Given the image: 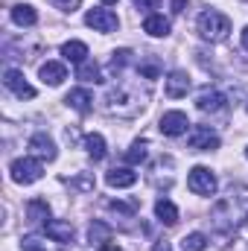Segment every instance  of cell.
<instances>
[{"label": "cell", "instance_id": "35", "mask_svg": "<svg viewBox=\"0 0 248 251\" xmlns=\"http://www.w3.org/2000/svg\"><path fill=\"white\" fill-rule=\"evenodd\" d=\"M102 3H117V0H102Z\"/></svg>", "mask_w": 248, "mask_h": 251}, {"label": "cell", "instance_id": "4", "mask_svg": "<svg viewBox=\"0 0 248 251\" xmlns=\"http://www.w3.org/2000/svg\"><path fill=\"white\" fill-rule=\"evenodd\" d=\"M85 24L94 26L97 32H114V29L120 26V18H117L111 9H91V12L85 15Z\"/></svg>", "mask_w": 248, "mask_h": 251}, {"label": "cell", "instance_id": "7", "mask_svg": "<svg viewBox=\"0 0 248 251\" xmlns=\"http://www.w3.org/2000/svg\"><path fill=\"white\" fill-rule=\"evenodd\" d=\"M187 126H190V120H187L184 111H167L164 117H161V123H158V128L167 134V137H178V134H184Z\"/></svg>", "mask_w": 248, "mask_h": 251}, {"label": "cell", "instance_id": "14", "mask_svg": "<svg viewBox=\"0 0 248 251\" xmlns=\"http://www.w3.org/2000/svg\"><path fill=\"white\" fill-rule=\"evenodd\" d=\"M134 181H137V173H131L128 167H114L105 176V184L108 187H131Z\"/></svg>", "mask_w": 248, "mask_h": 251}, {"label": "cell", "instance_id": "18", "mask_svg": "<svg viewBox=\"0 0 248 251\" xmlns=\"http://www.w3.org/2000/svg\"><path fill=\"white\" fill-rule=\"evenodd\" d=\"M155 216H158L164 225H175V222H178V207H175L170 199H158V201H155Z\"/></svg>", "mask_w": 248, "mask_h": 251}, {"label": "cell", "instance_id": "6", "mask_svg": "<svg viewBox=\"0 0 248 251\" xmlns=\"http://www.w3.org/2000/svg\"><path fill=\"white\" fill-rule=\"evenodd\" d=\"M187 143H190V149H196V152H210V149H219V134L210 131L207 126H193Z\"/></svg>", "mask_w": 248, "mask_h": 251}, {"label": "cell", "instance_id": "33", "mask_svg": "<svg viewBox=\"0 0 248 251\" xmlns=\"http://www.w3.org/2000/svg\"><path fill=\"white\" fill-rule=\"evenodd\" d=\"M152 251H173L170 249V243H164V240H161V243H155V249Z\"/></svg>", "mask_w": 248, "mask_h": 251}, {"label": "cell", "instance_id": "15", "mask_svg": "<svg viewBox=\"0 0 248 251\" xmlns=\"http://www.w3.org/2000/svg\"><path fill=\"white\" fill-rule=\"evenodd\" d=\"M143 32H149L152 38H164V35H170V21L164 15H149L143 21Z\"/></svg>", "mask_w": 248, "mask_h": 251}, {"label": "cell", "instance_id": "12", "mask_svg": "<svg viewBox=\"0 0 248 251\" xmlns=\"http://www.w3.org/2000/svg\"><path fill=\"white\" fill-rule=\"evenodd\" d=\"M38 73H41L44 85H53V88H56V85H62L64 79H67V67H64L62 62H44Z\"/></svg>", "mask_w": 248, "mask_h": 251}, {"label": "cell", "instance_id": "31", "mask_svg": "<svg viewBox=\"0 0 248 251\" xmlns=\"http://www.w3.org/2000/svg\"><path fill=\"white\" fill-rule=\"evenodd\" d=\"M184 6H187V0H173V12H175V15H181Z\"/></svg>", "mask_w": 248, "mask_h": 251}, {"label": "cell", "instance_id": "23", "mask_svg": "<svg viewBox=\"0 0 248 251\" xmlns=\"http://www.w3.org/2000/svg\"><path fill=\"white\" fill-rule=\"evenodd\" d=\"M125 161L128 164H143L146 161V140H134L131 149L125 152Z\"/></svg>", "mask_w": 248, "mask_h": 251}, {"label": "cell", "instance_id": "19", "mask_svg": "<svg viewBox=\"0 0 248 251\" xmlns=\"http://www.w3.org/2000/svg\"><path fill=\"white\" fill-rule=\"evenodd\" d=\"M12 21H15L18 26H32V24L38 21V12H35L29 3H18V6L12 9Z\"/></svg>", "mask_w": 248, "mask_h": 251}, {"label": "cell", "instance_id": "10", "mask_svg": "<svg viewBox=\"0 0 248 251\" xmlns=\"http://www.w3.org/2000/svg\"><path fill=\"white\" fill-rule=\"evenodd\" d=\"M196 105H198V111H204V114H207V111H210V114H213V111H222V108H225V94L216 91V88H204V91L196 97Z\"/></svg>", "mask_w": 248, "mask_h": 251}, {"label": "cell", "instance_id": "2", "mask_svg": "<svg viewBox=\"0 0 248 251\" xmlns=\"http://www.w3.org/2000/svg\"><path fill=\"white\" fill-rule=\"evenodd\" d=\"M9 173H12V181H18V184H35L41 178L44 167H41V158H18L9 167Z\"/></svg>", "mask_w": 248, "mask_h": 251}, {"label": "cell", "instance_id": "8", "mask_svg": "<svg viewBox=\"0 0 248 251\" xmlns=\"http://www.w3.org/2000/svg\"><path fill=\"white\" fill-rule=\"evenodd\" d=\"M29 149H32V155L35 158H41V161H56V143H53V137H47L44 131H38V134H32L29 137Z\"/></svg>", "mask_w": 248, "mask_h": 251}, {"label": "cell", "instance_id": "27", "mask_svg": "<svg viewBox=\"0 0 248 251\" xmlns=\"http://www.w3.org/2000/svg\"><path fill=\"white\" fill-rule=\"evenodd\" d=\"M128 56H131L128 50H120V53H114V59H111V70H114V73H117V70H123L125 62H128Z\"/></svg>", "mask_w": 248, "mask_h": 251}, {"label": "cell", "instance_id": "29", "mask_svg": "<svg viewBox=\"0 0 248 251\" xmlns=\"http://www.w3.org/2000/svg\"><path fill=\"white\" fill-rule=\"evenodd\" d=\"M53 3H56L59 9H64V12H73V9L79 6V0H53Z\"/></svg>", "mask_w": 248, "mask_h": 251}, {"label": "cell", "instance_id": "25", "mask_svg": "<svg viewBox=\"0 0 248 251\" xmlns=\"http://www.w3.org/2000/svg\"><path fill=\"white\" fill-rule=\"evenodd\" d=\"M88 237H91V243H108L111 228H108V225H102V222H94V225H91V231H88Z\"/></svg>", "mask_w": 248, "mask_h": 251}, {"label": "cell", "instance_id": "1", "mask_svg": "<svg viewBox=\"0 0 248 251\" xmlns=\"http://www.w3.org/2000/svg\"><path fill=\"white\" fill-rule=\"evenodd\" d=\"M228 32H231V21H228L222 12L207 9V12L198 15V35H201L204 41H225Z\"/></svg>", "mask_w": 248, "mask_h": 251}, {"label": "cell", "instance_id": "24", "mask_svg": "<svg viewBox=\"0 0 248 251\" xmlns=\"http://www.w3.org/2000/svg\"><path fill=\"white\" fill-rule=\"evenodd\" d=\"M21 251H56L50 243H44L41 237H24L21 240Z\"/></svg>", "mask_w": 248, "mask_h": 251}, {"label": "cell", "instance_id": "36", "mask_svg": "<svg viewBox=\"0 0 248 251\" xmlns=\"http://www.w3.org/2000/svg\"><path fill=\"white\" fill-rule=\"evenodd\" d=\"M246 155H248V149H246Z\"/></svg>", "mask_w": 248, "mask_h": 251}, {"label": "cell", "instance_id": "5", "mask_svg": "<svg viewBox=\"0 0 248 251\" xmlns=\"http://www.w3.org/2000/svg\"><path fill=\"white\" fill-rule=\"evenodd\" d=\"M3 85L18 97V100H32L35 97V88L24 79V73L21 70H15V67H9L6 73H3Z\"/></svg>", "mask_w": 248, "mask_h": 251}, {"label": "cell", "instance_id": "9", "mask_svg": "<svg viewBox=\"0 0 248 251\" xmlns=\"http://www.w3.org/2000/svg\"><path fill=\"white\" fill-rule=\"evenodd\" d=\"M187 91H190V76L184 70H173L164 82V94L170 100H178V97H187Z\"/></svg>", "mask_w": 248, "mask_h": 251}, {"label": "cell", "instance_id": "3", "mask_svg": "<svg viewBox=\"0 0 248 251\" xmlns=\"http://www.w3.org/2000/svg\"><path fill=\"white\" fill-rule=\"evenodd\" d=\"M187 187L196 196H213L216 193V176L207 167H193L190 176H187Z\"/></svg>", "mask_w": 248, "mask_h": 251}, {"label": "cell", "instance_id": "21", "mask_svg": "<svg viewBox=\"0 0 248 251\" xmlns=\"http://www.w3.org/2000/svg\"><path fill=\"white\" fill-rule=\"evenodd\" d=\"M76 76L82 79V82H102V73H99V64L97 62H82L79 64V70H76Z\"/></svg>", "mask_w": 248, "mask_h": 251}, {"label": "cell", "instance_id": "30", "mask_svg": "<svg viewBox=\"0 0 248 251\" xmlns=\"http://www.w3.org/2000/svg\"><path fill=\"white\" fill-rule=\"evenodd\" d=\"M131 3H134L137 9H158V3H161V0H131Z\"/></svg>", "mask_w": 248, "mask_h": 251}, {"label": "cell", "instance_id": "17", "mask_svg": "<svg viewBox=\"0 0 248 251\" xmlns=\"http://www.w3.org/2000/svg\"><path fill=\"white\" fill-rule=\"evenodd\" d=\"M62 56L67 59V62H73V64L88 62V44H82V41H64Z\"/></svg>", "mask_w": 248, "mask_h": 251}, {"label": "cell", "instance_id": "34", "mask_svg": "<svg viewBox=\"0 0 248 251\" xmlns=\"http://www.w3.org/2000/svg\"><path fill=\"white\" fill-rule=\"evenodd\" d=\"M243 47H246V50H248V26H246V29H243Z\"/></svg>", "mask_w": 248, "mask_h": 251}, {"label": "cell", "instance_id": "11", "mask_svg": "<svg viewBox=\"0 0 248 251\" xmlns=\"http://www.w3.org/2000/svg\"><path fill=\"white\" fill-rule=\"evenodd\" d=\"M64 102H67L73 111H79V114H88V111L94 108V94H91L88 88H73V91L64 97Z\"/></svg>", "mask_w": 248, "mask_h": 251}, {"label": "cell", "instance_id": "32", "mask_svg": "<svg viewBox=\"0 0 248 251\" xmlns=\"http://www.w3.org/2000/svg\"><path fill=\"white\" fill-rule=\"evenodd\" d=\"M99 251H123V249H120L117 243H111V240H108V243H102V246H99Z\"/></svg>", "mask_w": 248, "mask_h": 251}, {"label": "cell", "instance_id": "20", "mask_svg": "<svg viewBox=\"0 0 248 251\" xmlns=\"http://www.w3.org/2000/svg\"><path fill=\"white\" fill-rule=\"evenodd\" d=\"M85 149H88V155H91L94 161H102V158H105V137L97 134V131L88 134V137H85Z\"/></svg>", "mask_w": 248, "mask_h": 251}, {"label": "cell", "instance_id": "22", "mask_svg": "<svg viewBox=\"0 0 248 251\" xmlns=\"http://www.w3.org/2000/svg\"><path fill=\"white\" fill-rule=\"evenodd\" d=\"M181 249L184 251H204L207 249V237L198 234V231H193V234H187L184 240H181Z\"/></svg>", "mask_w": 248, "mask_h": 251}, {"label": "cell", "instance_id": "28", "mask_svg": "<svg viewBox=\"0 0 248 251\" xmlns=\"http://www.w3.org/2000/svg\"><path fill=\"white\" fill-rule=\"evenodd\" d=\"M108 207H111V210H117V213H125V216H134V210H137L134 204H123V201H111Z\"/></svg>", "mask_w": 248, "mask_h": 251}, {"label": "cell", "instance_id": "16", "mask_svg": "<svg viewBox=\"0 0 248 251\" xmlns=\"http://www.w3.org/2000/svg\"><path fill=\"white\" fill-rule=\"evenodd\" d=\"M26 219H29V222H35V225L50 222V204H47L44 199H32V201L26 204Z\"/></svg>", "mask_w": 248, "mask_h": 251}, {"label": "cell", "instance_id": "26", "mask_svg": "<svg viewBox=\"0 0 248 251\" xmlns=\"http://www.w3.org/2000/svg\"><path fill=\"white\" fill-rule=\"evenodd\" d=\"M140 73H143L146 79H158V73H161V62H158L155 56H149L146 62H140Z\"/></svg>", "mask_w": 248, "mask_h": 251}, {"label": "cell", "instance_id": "13", "mask_svg": "<svg viewBox=\"0 0 248 251\" xmlns=\"http://www.w3.org/2000/svg\"><path fill=\"white\" fill-rule=\"evenodd\" d=\"M44 231L53 243H70L73 240V225L70 222H59V219H50L44 222Z\"/></svg>", "mask_w": 248, "mask_h": 251}]
</instances>
